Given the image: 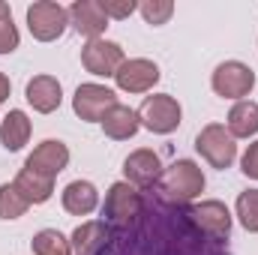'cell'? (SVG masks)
<instances>
[{
	"label": "cell",
	"mask_w": 258,
	"mask_h": 255,
	"mask_svg": "<svg viewBox=\"0 0 258 255\" xmlns=\"http://www.w3.org/2000/svg\"><path fill=\"white\" fill-rule=\"evenodd\" d=\"M159 78H162L159 66L153 60H147V57H129L114 75V81L123 93H147Z\"/></svg>",
	"instance_id": "cell-11"
},
{
	"label": "cell",
	"mask_w": 258,
	"mask_h": 255,
	"mask_svg": "<svg viewBox=\"0 0 258 255\" xmlns=\"http://www.w3.org/2000/svg\"><path fill=\"white\" fill-rule=\"evenodd\" d=\"M99 6H102V12H105V18H108V21H111V18L123 21V18H129V15L138 9V3H135V0H99Z\"/></svg>",
	"instance_id": "cell-27"
},
{
	"label": "cell",
	"mask_w": 258,
	"mask_h": 255,
	"mask_svg": "<svg viewBox=\"0 0 258 255\" xmlns=\"http://www.w3.org/2000/svg\"><path fill=\"white\" fill-rule=\"evenodd\" d=\"M69 249L72 255H108L111 252V228L102 219L81 222L69 237Z\"/></svg>",
	"instance_id": "cell-12"
},
{
	"label": "cell",
	"mask_w": 258,
	"mask_h": 255,
	"mask_svg": "<svg viewBox=\"0 0 258 255\" xmlns=\"http://www.w3.org/2000/svg\"><path fill=\"white\" fill-rule=\"evenodd\" d=\"M108 255H228L222 240L207 237L195 225L189 204H162L144 198L141 216L111 234Z\"/></svg>",
	"instance_id": "cell-1"
},
{
	"label": "cell",
	"mask_w": 258,
	"mask_h": 255,
	"mask_svg": "<svg viewBox=\"0 0 258 255\" xmlns=\"http://www.w3.org/2000/svg\"><path fill=\"white\" fill-rule=\"evenodd\" d=\"M225 129L234 138H252L258 132V102H252V99L234 102V108L228 111V126Z\"/></svg>",
	"instance_id": "cell-20"
},
{
	"label": "cell",
	"mask_w": 258,
	"mask_h": 255,
	"mask_svg": "<svg viewBox=\"0 0 258 255\" xmlns=\"http://www.w3.org/2000/svg\"><path fill=\"white\" fill-rule=\"evenodd\" d=\"M18 27H15V21H12V12H9V6L0 0V54H12L15 48H18Z\"/></svg>",
	"instance_id": "cell-25"
},
{
	"label": "cell",
	"mask_w": 258,
	"mask_h": 255,
	"mask_svg": "<svg viewBox=\"0 0 258 255\" xmlns=\"http://www.w3.org/2000/svg\"><path fill=\"white\" fill-rule=\"evenodd\" d=\"M30 246H33V255H72L69 240L57 228H42L39 234H33Z\"/></svg>",
	"instance_id": "cell-22"
},
{
	"label": "cell",
	"mask_w": 258,
	"mask_h": 255,
	"mask_svg": "<svg viewBox=\"0 0 258 255\" xmlns=\"http://www.w3.org/2000/svg\"><path fill=\"white\" fill-rule=\"evenodd\" d=\"M27 207H30V201L15 189V183L0 186V219H18L27 213Z\"/></svg>",
	"instance_id": "cell-23"
},
{
	"label": "cell",
	"mask_w": 258,
	"mask_h": 255,
	"mask_svg": "<svg viewBox=\"0 0 258 255\" xmlns=\"http://www.w3.org/2000/svg\"><path fill=\"white\" fill-rule=\"evenodd\" d=\"M12 183H15V189L21 192L30 204H45V201L54 195V180H48V177H42V174H33L30 168H21Z\"/></svg>",
	"instance_id": "cell-21"
},
{
	"label": "cell",
	"mask_w": 258,
	"mask_h": 255,
	"mask_svg": "<svg viewBox=\"0 0 258 255\" xmlns=\"http://www.w3.org/2000/svg\"><path fill=\"white\" fill-rule=\"evenodd\" d=\"M240 171H243L246 177L258 180V141H252V144L243 150V156H240Z\"/></svg>",
	"instance_id": "cell-28"
},
{
	"label": "cell",
	"mask_w": 258,
	"mask_h": 255,
	"mask_svg": "<svg viewBox=\"0 0 258 255\" xmlns=\"http://www.w3.org/2000/svg\"><path fill=\"white\" fill-rule=\"evenodd\" d=\"M210 87H213L216 96H222V99H237V102H240L243 96L252 93V87H255V72H252V66L240 63V60H225V63H219L213 69Z\"/></svg>",
	"instance_id": "cell-7"
},
{
	"label": "cell",
	"mask_w": 258,
	"mask_h": 255,
	"mask_svg": "<svg viewBox=\"0 0 258 255\" xmlns=\"http://www.w3.org/2000/svg\"><path fill=\"white\" fill-rule=\"evenodd\" d=\"M99 123H102V132H105L108 138H114V141H126V138H132V135L138 132V126H141L138 111L129 108V105H120V102L111 105Z\"/></svg>",
	"instance_id": "cell-17"
},
{
	"label": "cell",
	"mask_w": 258,
	"mask_h": 255,
	"mask_svg": "<svg viewBox=\"0 0 258 255\" xmlns=\"http://www.w3.org/2000/svg\"><path fill=\"white\" fill-rule=\"evenodd\" d=\"M237 219L246 231L258 234V189H246L237 198Z\"/></svg>",
	"instance_id": "cell-24"
},
{
	"label": "cell",
	"mask_w": 258,
	"mask_h": 255,
	"mask_svg": "<svg viewBox=\"0 0 258 255\" xmlns=\"http://www.w3.org/2000/svg\"><path fill=\"white\" fill-rule=\"evenodd\" d=\"M9 93H12V84H9V78L0 72V102H6V99H9Z\"/></svg>",
	"instance_id": "cell-29"
},
{
	"label": "cell",
	"mask_w": 258,
	"mask_h": 255,
	"mask_svg": "<svg viewBox=\"0 0 258 255\" xmlns=\"http://www.w3.org/2000/svg\"><path fill=\"white\" fill-rule=\"evenodd\" d=\"M30 129H33L30 126V117L21 108H12L3 117V123H0V144L6 150H21L27 144V138H30Z\"/></svg>",
	"instance_id": "cell-19"
},
{
	"label": "cell",
	"mask_w": 258,
	"mask_h": 255,
	"mask_svg": "<svg viewBox=\"0 0 258 255\" xmlns=\"http://www.w3.org/2000/svg\"><path fill=\"white\" fill-rule=\"evenodd\" d=\"M66 24H69V9L54 0H39L27 6V27H30V36L39 42L60 39Z\"/></svg>",
	"instance_id": "cell-6"
},
{
	"label": "cell",
	"mask_w": 258,
	"mask_h": 255,
	"mask_svg": "<svg viewBox=\"0 0 258 255\" xmlns=\"http://www.w3.org/2000/svg\"><path fill=\"white\" fill-rule=\"evenodd\" d=\"M123 48L111 39H90L84 48H81V63L90 75H99V78H114L117 69L123 66Z\"/></svg>",
	"instance_id": "cell-9"
},
{
	"label": "cell",
	"mask_w": 258,
	"mask_h": 255,
	"mask_svg": "<svg viewBox=\"0 0 258 255\" xmlns=\"http://www.w3.org/2000/svg\"><path fill=\"white\" fill-rule=\"evenodd\" d=\"M69 24L90 42V39H102V33L108 27V18H105L99 0H75L69 6Z\"/></svg>",
	"instance_id": "cell-15"
},
{
	"label": "cell",
	"mask_w": 258,
	"mask_h": 255,
	"mask_svg": "<svg viewBox=\"0 0 258 255\" xmlns=\"http://www.w3.org/2000/svg\"><path fill=\"white\" fill-rule=\"evenodd\" d=\"M141 210H144V195L135 189L132 183L126 180H117V183H111V189L105 195V204H102V222L111 228V234L114 231H123L129 228L138 216H141Z\"/></svg>",
	"instance_id": "cell-3"
},
{
	"label": "cell",
	"mask_w": 258,
	"mask_h": 255,
	"mask_svg": "<svg viewBox=\"0 0 258 255\" xmlns=\"http://www.w3.org/2000/svg\"><path fill=\"white\" fill-rule=\"evenodd\" d=\"M138 12L144 15L147 24L159 27V24H165L174 15V3L171 0H144V3H138Z\"/></svg>",
	"instance_id": "cell-26"
},
{
	"label": "cell",
	"mask_w": 258,
	"mask_h": 255,
	"mask_svg": "<svg viewBox=\"0 0 258 255\" xmlns=\"http://www.w3.org/2000/svg\"><path fill=\"white\" fill-rule=\"evenodd\" d=\"M66 165H69V147L63 141H57V138H48V141L36 144V150L24 162V168H30L33 174H42L48 180H54Z\"/></svg>",
	"instance_id": "cell-13"
},
{
	"label": "cell",
	"mask_w": 258,
	"mask_h": 255,
	"mask_svg": "<svg viewBox=\"0 0 258 255\" xmlns=\"http://www.w3.org/2000/svg\"><path fill=\"white\" fill-rule=\"evenodd\" d=\"M189 213H192L195 225L213 237V240H228L231 234V210L222 204V201H201V204H189Z\"/></svg>",
	"instance_id": "cell-14"
},
{
	"label": "cell",
	"mask_w": 258,
	"mask_h": 255,
	"mask_svg": "<svg viewBox=\"0 0 258 255\" xmlns=\"http://www.w3.org/2000/svg\"><path fill=\"white\" fill-rule=\"evenodd\" d=\"M150 192H153V198L162 201V204H177V207H183V204L195 201V198L204 192V171L195 165L192 159H177V162H171V165L162 171L159 183Z\"/></svg>",
	"instance_id": "cell-2"
},
{
	"label": "cell",
	"mask_w": 258,
	"mask_h": 255,
	"mask_svg": "<svg viewBox=\"0 0 258 255\" xmlns=\"http://www.w3.org/2000/svg\"><path fill=\"white\" fill-rule=\"evenodd\" d=\"M162 159L153 153V150H147V147H141V150H135V153H129L126 159H123V174H126V183H132L135 189H153L156 183H159V177H162Z\"/></svg>",
	"instance_id": "cell-10"
},
{
	"label": "cell",
	"mask_w": 258,
	"mask_h": 255,
	"mask_svg": "<svg viewBox=\"0 0 258 255\" xmlns=\"http://www.w3.org/2000/svg\"><path fill=\"white\" fill-rule=\"evenodd\" d=\"M99 207V192L90 180H72L63 189V210L72 216H87Z\"/></svg>",
	"instance_id": "cell-18"
},
{
	"label": "cell",
	"mask_w": 258,
	"mask_h": 255,
	"mask_svg": "<svg viewBox=\"0 0 258 255\" xmlns=\"http://www.w3.org/2000/svg\"><path fill=\"white\" fill-rule=\"evenodd\" d=\"M138 120L141 126L156 132V135H171L174 129L180 126L183 120V108L174 96L168 93H156V96H147L138 108Z\"/></svg>",
	"instance_id": "cell-5"
},
{
	"label": "cell",
	"mask_w": 258,
	"mask_h": 255,
	"mask_svg": "<svg viewBox=\"0 0 258 255\" xmlns=\"http://www.w3.org/2000/svg\"><path fill=\"white\" fill-rule=\"evenodd\" d=\"M24 99L33 105V111L39 114H51L60 108V99H63V87L54 75H33L24 87Z\"/></svg>",
	"instance_id": "cell-16"
},
{
	"label": "cell",
	"mask_w": 258,
	"mask_h": 255,
	"mask_svg": "<svg viewBox=\"0 0 258 255\" xmlns=\"http://www.w3.org/2000/svg\"><path fill=\"white\" fill-rule=\"evenodd\" d=\"M111 105H117V93L111 87L93 84V81L90 84H78V90L72 96V111L81 120H87V123H99Z\"/></svg>",
	"instance_id": "cell-8"
},
{
	"label": "cell",
	"mask_w": 258,
	"mask_h": 255,
	"mask_svg": "<svg viewBox=\"0 0 258 255\" xmlns=\"http://www.w3.org/2000/svg\"><path fill=\"white\" fill-rule=\"evenodd\" d=\"M195 150L201 153V159H207L219 171L231 168L234 159H237V141L222 123H207L195 135Z\"/></svg>",
	"instance_id": "cell-4"
}]
</instances>
